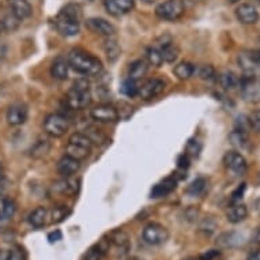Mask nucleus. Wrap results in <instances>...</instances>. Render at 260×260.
<instances>
[{
  "mask_svg": "<svg viewBox=\"0 0 260 260\" xmlns=\"http://www.w3.org/2000/svg\"><path fill=\"white\" fill-rule=\"evenodd\" d=\"M0 33H2V25H0Z\"/></svg>",
  "mask_w": 260,
  "mask_h": 260,
  "instance_id": "nucleus-57",
  "label": "nucleus"
},
{
  "mask_svg": "<svg viewBox=\"0 0 260 260\" xmlns=\"http://www.w3.org/2000/svg\"><path fill=\"white\" fill-rule=\"evenodd\" d=\"M223 165L235 176H244L248 169L247 159L239 151H228L223 155Z\"/></svg>",
  "mask_w": 260,
  "mask_h": 260,
  "instance_id": "nucleus-9",
  "label": "nucleus"
},
{
  "mask_svg": "<svg viewBox=\"0 0 260 260\" xmlns=\"http://www.w3.org/2000/svg\"><path fill=\"white\" fill-rule=\"evenodd\" d=\"M47 209H45V207H37V209L33 210V211L30 213L27 221H29L30 225L33 226L35 229H41V228L45 226V223H47Z\"/></svg>",
  "mask_w": 260,
  "mask_h": 260,
  "instance_id": "nucleus-26",
  "label": "nucleus"
},
{
  "mask_svg": "<svg viewBox=\"0 0 260 260\" xmlns=\"http://www.w3.org/2000/svg\"><path fill=\"white\" fill-rule=\"evenodd\" d=\"M256 240L260 243V228H259V231H257V233H256Z\"/></svg>",
  "mask_w": 260,
  "mask_h": 260,
  "instance_id": "nucleus-54",
  "label": "nucleus"
},
{
  "mask_svg": "<svg viewBox=\"0 0 260 260\" xmlns=\"http://www.w3.org/2000/svg\"><path fill=\"white\" fill-rule=\"evenodd\" d=\"M108 243H109V248L115 249L113 252H115V255L117 257H124L128 253V251H129V248H131L128 236L121 231L112 232Z\"/></svg>",
  "mask_w": 260,
  "mask_h": 260,
  "instance_id": "nucleus-11",
  "label": "nucleus"
},
{
  "mask_svg": "<svg viewBox=\"0 0 260 260\" xmlns=\"http://www.w3.org/2000/svg\"><path fill=\"white\" fill-rule=\"evenodd\" d=\"M221 255V252L218 251V249H210V251L205 252V253H202L198 260H217Z\"/></svg>",
  "mask_w": 260,
  "mask_h": 260,
  "instance_id": "nucleus-44",
  "label": "nucleus"
},
{
  "mask_svg": "<svg viewBox=\"0 0 260 260\" xmlns=\"http://www.w3.org/2000/svg\"><path fill=\"white\" fill-rule=\"evenodd\" d=\"M147 61L146 60H135L134 63L129 64L128 69V78H131L134 81H139L141 78H143L147 73Z\"/></svg>",
  "mask_w": 260,
  "mask_h": 260,
  "instance_id": "nucleus-29",
  "label": "nucleus"
},
{
  "mask_svg": "<svg viewBox=\"0 0 260 260\" xmlns=\"http://www.w3.org/2000/svg\"><path fill=\"white\" fill-rule=\"evenodd\" d=\"M177 165L181 169H187L189 168V157H188L187 154H183V155H180L179 159H177Z\"/></svg>",
  "mask_w": 260,
  "mask_h": 260,
  "instance_id": "nucleus-47",
  "label": "nucleus"
},
{
  "mask_svg": "<svg viewBox=\"0 0 260 260\" xmlns=\"http://www.w3.org/2000/svg\"><path fill=\"white\" fill-rule=\"evenodd\" d=\"M121 93L127 97H137L139 93V85L138 81H134L131 78H127L121 85Z\"/></svg>",
  "mask_w": 260,
  "mask_h": 260,
  "instance_id": "nucleus-36",
  "label": "nucleus"
},
{
  "mask_svg": "<svg viewBox=\"0 0 260 260\" xmlns=\"http://www.w3.org/2000/svg\"><path fill=\"white\" fill-rule=\"evenodd\" d=\"M173 73L180 81H187L195 73V66L192 63H188V61H181L175 67Z\"/></svg>",
  "mask_w": 260,
  "mask_h": 260,
  "instance_id": "nucleus-32",
  "label": "nucleus"
},
{
  "mask_svg": "<svg viewBox=\"0 0 260 260\" xmlns=\"http://www.w3.org/2000/svg\"><path fill=\"white\" fill-rule=\"evenodd\" d=\"M248 260H260V251L252 252L251 255L248 256Z\"/></svg>",
  "mask_w": 260,
  "mask_h": 260,
  "instance_id": "nucleus-49",
  "label": "nucleus"
},
{
  "mask_svg": "<svg viewBox=\"0 0 260 260\" xmlns=\"http://www.w3.org/2000/svg\"><path fill=\"white\" fill-rule=\"evenodd\" d=\"M27 113L29 112H27V107H26L25 104H14V105L9 108L6 119H7V123L10 125H22L27 120Z\"/></svg>",
  "mask_w": 260,
  "mask_h": 260,
  "instance_id": "nucleus-14",
  "label": "nucleus"
},
{
  "mask_svg": "<svg viewBox=\"0 0 260 260\" xmlns=\"http://www.w3.org/2000/svg\"><path fill=\"white\" fill-rule=\"evenodd\" d=\"M61 239H63V235H61V232L60 231H55L48 235V240H49V243L51 244L57 243V241H60Z\"/></svg>",
  "mask_w": 260,
  "mask_h": 260,
  "instance_id": "nucleus-48",
  "label": "nucleus"
},
{
  "mask_svg": "<svg viewBox=\"0 0 260 260\" xmlns=\"http://www.w3.org/2000/svg\"><path fill=\"white\" fill-rule=\"evenodd\" d=\"M229 141H231V145L240 151L249 149V138L243 129L232 131L231 135H229Z\"/></svg>",
  "mask_w": 260,
  "mask_h": 260,
  "instance_id": "nucleus-25",
  "label": "nucleus"
},
{
  "mask_svg": "<svg viewBox=\"0 0 260 260\" xmlns=\"http://www.w3.org/2000/svg\"><path fill=\"white\" fill-rule=\"evenodd\" d=\"M199 77L203 79V81H213L215 78V69L210 64H206V66H202L199 69Z\"/></svg>",
  "mask_w": 260,
  "mask_h": 260,
  "instance_id": "nucleus-41",
  "label": "nucleus"
},
{
  "mask_svg": "<svg viewBox=\"0 0 260 260\" xmlns=\"http://www.w3.org/2000/svg\"><path fill=\"white\" fill-rule=\"evenodd\" d=\"M104 51H105V55H107L109 61H116L119 59L120 53H121L119 43L113 37H107L105 43H104Z\"/></svg>",
  "mask_w": 260,
  "mask_h": 260,
  "instance_id": "nucleus-31",
  "label": "nucleus"
},
{
  "mask_svg": "<svg viewBox=\"0 0 260 260\" xmlns=\"http://www.w3.org/2000/svg\"><path fill=\"white\" fill-rule=\"evenodd\" d=\"M165 90V82L162 79H150L142 86H139V93L138 95L142 100H151L154 97H157Z\"/></svg>",
  "mask_w": 260,
  "mask_h": 260,
  "instance_id": "nucleus-13",
  "label": "nucleus"
},
{
  "mask_svg": "<svg viewBox=\"0 0 260 260\" xmlns=\"http://www.w3.org/2000/svg\"><path fill=\"white\" fill-rule=\"evenodd\" d=\"M5 56H6V47L5 45H0V63L3 61Z\"/></svg>",
  "mask_w": 260,
  "mask_h": 260,
  "instance_id": "nucleus-51",
  "label": "nucleus"
},
{
  "mask_svg": "<svg viewBox=\"0 0 260 260\" xmlns=\"http://www.w3.org/2000/svg\"><path fill=\"white\" fill-rule=\"evenodd\" d=\"M9 259L10 260H25V257H23V253H22L21 249L14 248V249L9 251Z\"/></svg>",
  "mask_w": 260,
  "mask_h": 260,
  "instance_id": "nucleus-46",
  "label": "nucleus"
},
{
  "mask_svg": "<svg viewBox=\"0 0 260 260\" xmlns=\"http://www.w3.org/2000/svg\"><path fill=\"white\" fill-rule=\"evenodd\" d=\"M81 164L75 158L70 157V155H64L63 158H60V161L57 162V172L63 177H71L79 171Z\"/></svg>",
  "mask_w": 260,
  "mask_h": 260,
  "instance_id": "nucleus-17",
  "label": "nucleus"
},
{
  "mask_svg": "<svg viewBox=\"0 0 260 260\" xmlns=\"http://www.w3.org/2000/svg\"><path fill=\"white\" fill-rule=\"evenodd\" d=\"M51 151V143L45 139H40L37 143H35V146L31 147L30 150V154H31V157L35 158H41L45 157L48 153Z\"/></svg>",
  "mask_w": 260,
  "mask_h": 260,
  "instance_id": "nucleus-34",
  "label": "nucleus"
},
{
  "mask_svg": "<svg viewBox=\"0 0 260 260\" xmlns=\"http://www.w3.org/2000/svg\"><path fill=\"white\" fill-rule=\"evenodd\" d=\"M66 103L71 109H75V111L89 107L91 103V91H90L89 82L86 79H79L75 82L66 95Z\"/></svg>",
  "mask_w": 260,
  "mask_h": 260,
  "instance_id": "nucleus-3",
  "label": "nucleus"
},
{
  "mask_svg": "<svg viewBox=\"0 0 260 260\" xmlns=\"http://www.w3.org/2000/svg\"><path fill=\"white\" fill-rule=\"evenodd\" d=\"M248 121H249V125H251L255 131L260 133V111L252 112L251 116L248 117Z\"/></svg>",
  "mask_w": 260,
  "mask_h": 260,
  "instance_id": "nucleus-42",
  "label": "nucleus"
},
{
  "mask_svg": "<svg viewBox=\"0 0 260 260\" xmlns=\"http://www.w3.org/2000/svg\"><path fill=\"white\" fill-rule=\"evenodd\" d=\"M184 260H198V259H195V257H187V259H184Z\"/></svg>",
  "mask_w": 260,
  "mask_h": 260,
  "instance_id": "nucleus-56",
  "label": "nucleus"
},
{
  "mask_svg": "<svg viewBox=\"0 0 260 260\" xmlns=\"http://www.w3.org/2000/svg\"><path fill=\"white\" fill-rule=\"evenodd\" d=\"M219 83L225 90H235L241 85V78L233 71H225L219 75Z\"/></svg>",
  "mask_w": 260,
  "mask_h": 260,
  "instance_id": "nucleus-30",
  "label": "nucleus"
},
{
  "mask_svg": "<svg viewBox=\"0 0 260 260\" xmlns=\"http://www.w3.org/2000/svg\"><path fill=\"white\" fill-rule=\"evenodd\" d=\"M217 229V222L214 221L213 218H205L203 221H202L201 226H199V231L202 233H205L206 236L213 235L214 232Z\"/></svg>",
  "mask_w": 260,
  "mask_h": 260,
  "instance_id": "nucleus-40",
  "label": "nucleus"
},
{
  "mask_svg": "<svg viewBox=\"0 0 260 260\" xmlns=\"http://www.w3.org/2000/svg\"><path fill=\"white\" fill-rule=\"evenodd\" d=\"M142 236H143V240L146 243L150 244V245H161L167 241L169 233H168V229L165 226L153 222L143 229Z\"/></svg>",
  "mask_w": 260,
  "mask_h": 260,
  "instance_id": "nucleus-7",
  "label": "nucleus"
},
{
  "mask_svg": "<svg viewBox=\"0 0 260 260\" xmlns=\"http://www.w3.org/2000/svg\"><path fill=\"white\" fill-rule=\"evenodd\" d=\"M79 181L78 180H74L71 177H64L63 180H59L53 184V191L60 193V195H67V197H71V195H75L78 192V188H79Z\"/></svg>",
  "mask_w": 260,
  "mask_h": 260,
  "instance_id": "nucleus-20",
  "label": "nucleus"
},
{
  "mask_svg": "<svg viewBox=\"0 0 260 260\" xmlns=\"http://www.w3.org/2000/svg\"><path fill=\"white\" fill-rule=\"evenodd\" d=\"M0 25L3 26V29L7 30V31H14L19 26V19H18L15 15H14L11 11L9 14H6L3 19H2V23Z\"/></svg>",
  "mask_w": 260,
  "mask_h": 260,
  "instance_id": "nucleus-37",
  "label": "nucleus"
},
{
  "mask_svg": "<svg viewBox=\"0 0 260 260\" xmlns=\"http://www.w3.org/2000/svg\"><path fill=\"white\" fill-rule=\"evenodd\" d=\"M105 9L113 17H120L134 9V0H105Z\"/></svg>",
  "mask_w": 260,
  "mask_h": 260,
  "instance_id": "nucleus-15",
  "label": "nucleus"
},
{
  "mask_svg": "<svg viewBox=\"0 0 260 260\" xmlns=\"http://www.w3.org/2000/svg\"><path fill=\"white\" fill-rule=\"evenodd\" d=\"M161 52V56H162V60H164V63H173L177 57H179V48L176 47L175 44L171 43L165 45V47H162L159 49Z\"/></svg>",
  "mask_w": 260,
  "mask_h": 260,
  "instance_id": "nucleus-33",
  "label": "nucleus"
},
{
  "mask_svg": "<svg viewBox=\"0 0 260 260\" xmlns=\"http://www.w3.org/2000/svg\"><path fill=\"white\" fill-rule=\"evenodd\" d=\"M90 151H91V141L87 135L75 133L69 138V143L66 146V155L81 161L89 155Z\"/></svg>",
  "mask_w": 260,
  "mask_h": 260,
  "instance_id": "nucleus-4",
  "label": "nucleus"
},
{
  "mask_svg": "<svg viewBox=\"0 0 260 260\" xmlns=\"http://www.w3.org/2000/svg\"><path fill=\"white\" fill-rule=\"evenodd\" d=\"M236 15L239 18V21L244 25H255L259 21V13L251 5H241L239 9L236 10Z\"/></svg>",
  "mask_w": 260,
  "mask_h": 260,
  "instance_id": "nucleus-19",
  "label": "nucleus"
},
{
  "mask_svg": "<svg viewBox=\"0 0 260 260\" xmlns=\"http://www.w3.org/2000/svg\"><path fill=\"white\" fill-rule=\"evenodd\" d=\"M177 187V180L175 177H168V179L162 180L161 183H158L157 185H154L151 189V198L157 199V198H162L169 195L172 191H175Z\"/></svg>",
  "mask_w": 260,
  "mask_h": 260,
  "instance_id": "nucleus-21",
  "label": "nucleus"
},
{
  "mask_svg": "<svg viewBox=\"0 0 260 260\" xmlns=\"http://www.w3.org/2000/svg\"><path fill=\"white\" fill-rule=\"evenodd\" d=\"M206 185H207V181H206V179H203V177H199V179H197L195 181H192V183L189 184V187L187 188V193L192 198L201 197L202 193L205 192Z\"/></svg>",
  "mask_w": 260,
  "mask_h": 260,
  "instance_id": "nucleus-35",
  "label": "nucleus"
},
{
  "mask_svg": "<svg viewBox=\"0 0 260 260\" xmlns=\"http://www.w3.org/2000/svg\"><path fill=\"white\" fill-rule=\"evenodd\" d=\"M3 180H5V175H3V169L0 167V184L3 183Z\"/></svg>",
  "mask_w": 260,
  "mask_h": 260,
  "instance_id": "nucleus-52",
  "label": "nucleus"
},
{
  "mask_svg": "<svg viewBox=\"0 0 260 260\" xmlns=\"http://www.w3.org/2000/svg\"><path fill=\"white\" fill-rule=\"evenodd\" d=\"M244 191H245V184H241L233 193H232V202H240V199L243 198Z\"/></svg>",
  "mask_w": 260,
  "mask_h": 260,
  "instance_id": "nucleus-45",
  "label": "nucleus"
},
{
  "mask_svg": "<svg viewBox=\"0 0 260 260\" xmlns=\"http://www.w3.org/2000/svg\"><path fill=\"white\" fill-rule=\"evenodd\" d=\"M247 206L241 205L240 202H235L229 209L226 210V218L231 223H240L247 218Z\"/></svg>",
  "mask_w": 260,
  "mask_h": 260,
  "instance_id": "nucleus-22",
  "label": "nucleus"
},
{
  "mask_svg": "<svg viewBox=\"0 0 260 260\" xmlns=\"http://www.w3.org/2000/svg\"><path fill=\"white\" fill-rule=\"evenodd\" d=\"M184 13H185V6L183 0H165L155 9V15L162 21L175 22L183 17Z\"/></svg>",
  "mask_w": 260,
  "mask_h": 260,
  "instance_id": "nucleus-5",
  "label": "nucleus"
},
{
  "mask_svg": "<svg viewBox=\"0 0 260 260\" xmlns=\"http://www.w3.org/2000/svg\"><path fill=\"white\" fill-rule=\"evenodd\" d=\"M7 3H9L11 13L19 21H23L26 18H29L33 13V9H31V6H30L27 0H7Z\"/></svg>",
  "mask_w": 260,
  "mask_h": 260,
  "instance_id": "nucleus-18",
  "label": "nucleus"
},
{
  "mask_svg": "<svg viewBox=\"0 0 260 260\" xmlns=\"http://www.w3.org/2000/svg\"><path fill=\"white\" fill-rule=\"evenodd\" d=\"M241 97L244 101L252 104L260 103V79L256 77H247L241 79Z\"/></svg>",
  "mask_w": 260,
  "mask_h": 260,
  "instance_id": "nucleus-8",
  "label": "nucleus"
},
{
  "mask_svg": "<svg viewBox=\"0 0 260 260\" xmlns=\"http://www.w3.org/2000/svg\"><path fill=\"white\" fill-rule=\"evenodd\" d=\"M82 9L78 5H67L56 17L55 26L60 35L74 37L81 31Z\"/></svg>",
  "mask_w": 260,
  "mask_h": 260,
  "instance_id": "nucleus-1",
  "label": "nucleus"
},
{
  "mask_svg": "<svg viewBox=\"0 0 260 260\" xmlns=\"http://www.w3.org/2000/svg\"><path fill=\"white\" fill-rule=\"evenodd\" d=\"M187 155H193V157H198L199 155V151H201V145L198 143V141H189L187 145Z\"/></svg>",
  "mask_w": 260,
  "mask_h": 260,
  "instance_id": "nucleus-43",
  "label": "nucleus"
},
{
  "mask_svg": "<svg viewBox=\"0 0 260 260\" xmlns=\"http://www.w3.org/2000/svg\"><path fill=\"white\" fill-rule=\"evenodd\" d=\"M245 243V239L241 233L237 232H225L218 236L217 245L219 248H237Z\"/></svg>",
  "mask_w": 260,
  "mask_h": 260,
  "instance_id": "nucleus-16",
  "label": "nucleus"
},
{
  "mask_svg": "<svg viewBox=\"0 0 260 260\" xmlns=\"http://www.w3.org/2000/svg\"><path fill=\"white\" fill-rule=\"evenodd\" d=\"M70 121L66 116L60 113H51L44 120V129L48 135L53 138L63 137L69 131Z\"/></svg>",
  "mask_w": 260,
  "mask_h": 260,
  "instance_id": "nucleus-6",
  "label": "nucleus"
},
{
  "mask_svg": "<svg viewBox=\"0 0 260 260\" xmlns=\"http://www.w3.org/2000/svg\"><path fill=\"white\" fill-rule=\"evenodd\" d=\"M17 211V206L10 198L0 195V221H7L14 217Z\"/></svg>",
  "mask_w": 260,
  "mask_h": 260,
  "instance_id": "nucleus-27",
  "label": "nucleus"
},
{
  "mask_svg": "<svg viewBox=\"0 0 260 260\" xmlns=\"http://www.w3.org/2000/svg\"><path fill=\"white\" fill-rule=\"evenodd\" d=\"M0 260H10L9 251H6V249H2V251H0Z\"/></svg>",
  "mask_w": 260,
  "mask_h": 260,
  "instance_id": "nucleus-50",
  "label": "nucleus"
},
{
  "mask_svg": "<svg viewBox=\"0 0 260 260\" xmlns=\"http://www.w3.org/2000/svg\"><path fill=\"white\" fill-rule=\"evenodd\" d=\"M143 3H146V5H153V3H155L157 0H142Z\"/></svg>",
  "mask_w": 260,
  "mask_h": 260,
  "instance_id": "nucleus-53",
  "label": "nucleus"
},
{
  "mask_svg": "<svg viewBox=\"0 0 260 260\" xmlns=\"http://www.w3.org/2000/svg\"><path fill=\"white\" fill-rule=\"evenodd\" d=\"M70 215V210L66 206H57L52 210V223H60Z\"/></svg>",
  "mask_w": 260,
  "mask_h": 260,
  "instance_id": "nucleus-39",
  "label": "nucleus"
},
{
  "mask_svg": "<svg viewBox=\"0 0 260 260\" xmlns=\"http://www.w3.org/2000/svg\"><path fill=\"white\" fill-rule=\"evenodd\" d=\"M239 64L240 67L243 69L245 74H248L249 77H255L256 71H259L260 66L256 63V60L253 59L251 52H243L239 55Z\"/></svg>",
  "mask_w": 260,
  "mask_h": 260,
  "instance_id": "nucleus-23",
  "label": "nucleus"
},
{
  "mask_svg": "<svg viewBox=\"0 0 260 260\" xmlns=\"http://www.w3.org/2000/svg\"><path fill=\"white\" fill-rule=\"evenodd\" d=\"M69 61H66L64 59H56L51 67L52 77L55 79H59V81L67 79L69 78Z\"/></svg>",
  "mask_w": 260,
  "mask_h": 260,
  "instance_id": "nucleus-28",
  "label": "nucleus"
},
{
  "mask_svg": "<svg viewBox=\"0 0 260 260\" xmlns=\"http://www.w3.org/2000/svg\"><path fill=\"white\" fill-rule=\"evenodd\" d=\"M229 3H237V2H240V0H228Z\"/></svg>",
  "mask_w": 260,
  "mask_h": 260,
  "instance_id": "nucleus-55",
  "label": "nucleus"
},
{
  "mask_svg": "<svg viewBox=\"0 0 260 260\" xmlns=\"http://www.w3.org/2000/svg\"><path fill=\"white\" fill-rule=\"evenodd\" d=\"M259 181H260V177H259Z\"/></svg>",
  "mask_w": 260,
  "mask_h": 260,
  "instance_id": "nucleus-58",
  "label": "nucleus"
},
{
  "mask_svg": "<svg viewBox=\"0 0 260 260\" xmlns=\"http://www.w3.org/2000/svg\"><path fill=\"white\" fill-rule=\"evenodd\" d=\"M108 249H109V243H108V240H103L100 244H95L93 247H90L89 249L83 253L81 260H101Z\"/></svg>",
  "mask_w": 260,
  "mask_h": 260,
  "instance_id": "nucleus-24",
  "label": "nucleus"
},
{
  "mask_svg": "<svg viewBox=\"0 0 260 260\" xmlns=\"http://www.w3.org/2000/svg\"><path fill=\"white\" fill-rule=\"evenodd\" d=\"M86 26H87V29L97 35L104 36V37H113L116 33L115 26L104 18H90L86 21Z\"/></svg>",
  "mask_w": 260,
  "mask_h": 260,
  "instance_id": "nucleus-12",
  "label": "nucleus"
},
{
  "mask_svg": "<svg viewBox=\"0 0 260 260\" xmlns=\"http://www.w3.org/2000/svg\"><path fill=\"white\" fill-rule=\"evenodd\" d=\"M67 61L70 67L86 77H95L103 70V64L97 57L82 49H73L67 56Z\"/></svg>",
  "mask_w": 260,
  "mask_h": 260,
  "instance_id": "nucleus-2",
  "label": "nucleus"
},
{
  "mask_svg": "<svg viewBox=\"0 0 260 260\" xmlns=\"http://www.w3.org/2000/svg\"><path fill=\"white\" fill-rule=\"evenodd\" d=\"M90 115L99 123H116L119 120V112L113 105L101 104L91 109Z\"/></svg>",
  "mask_w": 260,
  "mask_h": 260,
  "instance_id": "nucleus-10",
  "label": "nucleus"
},
{
  "mask_svg": "<svg viewBox=\"0 0 260 260\" xmlns=\"http://www.w3.org/2000/svg\"><path fill=\"white\" fill-rule=\"evenodd\" d=\"M146 56H147V61H149L150 64L155 66V67H161V64L164 63L161 52H159V49H157L155 47L149 48L147 52H146Z\"/></svg>",
  "mask_w": 260,
  "mask_h": 260,
  "instance_id": "nucleus-38",
  "label": "nucleus"
}]
</instances>
